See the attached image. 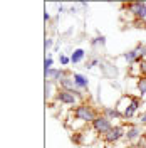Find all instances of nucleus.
<instances>
[{
    "label": "nucleus",
    "instance_id": "17",
    "mask_svg": "<svg viewBox=\"0 0 146 148\" xmlns=\"http://www.w3.org/2000/svg\"><path fill=\"white\" fill-rule=\"evenodd\" d=\"M71 141L77 147H82V131H76V133H71Z\"/></svg>",
    "mask_w": 146,
    "mask_h": 148
},
{
    "label": "nucleus",
    "instance_id": "21",
    "mask_svg": "<svg viewBox=\"0 0 146 148\" xmlns=\"http://www.w3.org/2000/svg\"><path fill=\"white\" fill-rule=\"evenodd\" d=\"M133 25L136 29H146V20H141V18H134L133 20Z\"/></svg>",
    "mask_w": 146,
    "mask_h": 148
},
{
    "label": "nucleus",
    "instance_id": "1",
    "mask_svg": "<svg viewBox=\"0 0 146 148\" xmlns=\"http://www.w3.org/2000/svg\"><path fill=\"white\" fill-rule=\"evenodd\" d=\"M71 111H72L74 118H77V120L84 121L86 125H91L92 121L96 120V116L99 114L98 111L94 110V106H91V104H89L87 101L81 103L77 108H74V110H71Z\"/></svg>",
    "mask_w": 146,
    "mask_h": 148
},
{
    "label": "nucleus",
    "instance_id": "3",
    "mask_svg": "<svg viewBox=\"0 0 146 148\" xmlns=\"http://www.w3.org/2000/svg\"><path fill=\"white\" fill-rule=\"evenodd\" d=\"M113 126H114V125H113V121H111L109 118H106L104 114H101V113L96 116V120L91 123V128L94 130V131H96L99 136L108 135L111 130H113Z\"/></svg>",
    "mask_w": 146,
    "mask_h": 148
},
{
    "label": "nucleus",
    "instance_id": "10",
    "mask_svg": "<svg viewBox=\"0 0 146 148\" xmlns=\"http://www.w3.org/2000/svg\"><path fill=\"white\" fill-rule=\"evenodd\" d=\"M121 59L126 62V66H133V64H139L141 62V59H139V56H138V52H136V49L133 47V49H128L126 52H123L121 54Z\"/></svg>",
    "mask_w": 146,
    "mask_h": 148
},
{
    "label": "nucleus",
    "instance_id": "19",
    "mask_svg": "<svg viewBox=\"0 0 146 148\" xmlns=\"http://www.w3.org/2000/svg\"><path fill=\"white\" fill-rule=\"evenodd\" d=\"M134 49H136V52H138V56H139V59H141V61H143V59H146V44L139 42Z\"/></svg>",
    "mask_w": 146,
    "mask_h": 148
},
{
    "label": "nucleus",
    "instance_id": "14",
    "mask_svg": "<svg viewBox=\"0 0 146 148\" xmlns=\"http://www.w3.org/2000/svg\"><path fill=\"white\" fill-rule=\"evenodd\" d=\"M57 86H59V89H65V91H74V89H76L72 76H67L64 79H61V81L57 83Z\"/></svg>",
    "mask_w": 146,
    "mask_h": 148
},
{
    "label": "nucleus",
    "instance_id": "5",
    "mask_svg": "<svg viewBox=\"0 0 146 148\" xmlns=\"http://www.w3.org/2000/svg\"><path fill=\"white\" fill-rule=\"evenodd\" d=\"M145 128L146 126H141V125H128L126 126V131H124V140L128 141V143H136L139 140L145 136Z\"/></svg>",
    "mask_w": 146,
    "mask_h": 148
},
{
    "label": "nucleus",
    "instance_id": "23",
    "mask_svg": "<svg viewBox=\"0 0 146 148\" xmlns=\"http://www.w3.org/2000/svg\"><path fill=\"white\" fill-rule=\"evenodd\" d=\"M138 125L146 126V110L143 111V113H139V114H138Z\"/></svg>",
    "mask_w": 146,
    "mask_h": 148
},
{
    "label": "nucleus",
    "instance_id": "16",
    "mask_svg": "<svg viewBox=\"0 0 146 148\" xmlns=\"http://www.w3.org/2000/svg\"><path fill=\"white\" fill-rule=\"evenodd\" d=\"M138 94H139V98L146 96V77L138 79Z\"/></svg>",
    "mask_w": 146,
    "mask_h": 148
},
{
    "label": "nucleus",
    "instance_id": "9",
    "mask_svg": "<svg viewBox=\"0 0 146 148\" xmlns=\"http://www.w3.org/2000/svg\"><path fill=\"white\" fill-rule=\"evenodd\" d=\"M72 79H74V84H76V89L84 91V92L89 89V77H87L86 74L74 73V74H72Z\"/></svg>",
    "mask_w": 146,
    "mask_h": 148
},
{
    "label": "nucleus",
    "instance_id": "13",
    "mask_svg": "<svg viewBox=\"0 0 146 148\" xmlns=\"http://www.w3.org/2000/svg\"><path fill=\"white\" fill-rule=\"evenodd\" d=\"M84 59H86V51L82 47H77V49H74L72 52H71V62L72 64H79Z\"/></svg>",
    "mask_w": 146,
    "mask_h": 148
},
{
    "label": "nucleus",
    "instance_id": "26",
    "mask_svg": "<svg viewBox=\"0 0 146 148\" xmlns=\"http://www.w3.org/2000/svg\"><path fill=\"white\" fill-rule=\"evenodd\" d=\"M50 18H52V17H50V14L46 10V12H44V20H46V24H47V22H50Z\"/></svg>",
    "mask_w": 146,
    "mask_h": 148
},
{
    "label": "nucleus",
    "instance_id": "4",
    "mask_svg": "<svg viewBox=\"0 0 146 148\" xmlns=\"http://www.w3.org/2000/svg\"><path fill=\"white\" fill-rule=\"evenodd\" d=\"M124 131H126V126L124 125H114L109 133L102 136V141L106 145H116L121 140H124Z\"/></svg>",
    "mask_w": 146,
    "mask_h": 148
},
{
    "label": "nucleus",
    "instance_id": "20",
    "mask_svg": "<svg viewBox=\"0 0 146 148\" xmlns=\"http://www.w3.org/2000/svg\"><path fill=\"white\" fill-rule=\"evenodd\" d=\"M59 62H61V67H65V66L72 64V62H71V56L61 52V54H59Z\"/></svg>",
    "mask_w": 146,
    "mask_h": 148
},
{
    "label": "nucleus",
    "instance_id": "15",
    "mask_svg": "<svg viewBox=\"0 0 146 148\" xmlns=\"http://www.w3.org/2000/svg\"><path fill=\"white\" fill-rule=\"evenodd\" d=\"M101 59H102V57H101L98 52H92V54L89 56V59L84 61V67H86V69H92V67H96V66L101 64Z\"/></svg>",
    "mask_w": 146,
    "mask_h": 148
},
{
    "label": "nucleus",
    "instance_id": "27",
    "mask_svg": "<svg viewBox=\"0 0 146 148\" xmlns=\"http://www.w3.org/2000/svg\"><path fill=\"white\" fill-rule=\"evenodd\" d=\"M77 5H79V7H82V9H87V7H89V3H87V2H79Z\"/></svg>",
    "mask_w": 146,
    "mask_h": 148
},
{
    "label": "nucleus",
    "instance_id": "6",
    "mask_svg": "<svg viewBox=\"0 0 146 148\" xmlns=\"http://www.w3.org/2000/svg\"><path fill=\"white\" fill-rule=\"evenodd\" d=\"M124 9L128 10L134 18L146 20V2H133V3L124 5Z\"/></svg>",
    "mask_w": 146,
    "mask_h": 148
},
{
    "label": "nucleus",
    "instance_id": "18",
    "mask_svg": "<svg viewBox=\"0 0 146 148\" xmlns=\"http://www.w3.org/2000/svg\"><path fill=\"white\" fill-rule=\"evenodd\" d=\"M52 67H54V59H52V54L50 52H47L46 59H44V71H49Z\"/></svg>",
    "mask_w": 146,
    "mask_h": 148
},
{
    "label": "nucleus",
    "instance_id": "24",
    "mask_svg": "<svg viewBox=\"0 0 146 148\" xmlns=\"http://www.w3.org/2000/svg\"><path fill=\"white\" fill-rule=\"evenodd\" d=\"M139 67H141V77H146V59L139 62Z\"/></svg>",
    "mask_w": 146,
    "mask_h": 148
},
{
    "label": "nucleus",
    "instance_id": "8",
    "mask_svg": "<svg viewBox=\"0 0 146 148\" xmlns=\"http://www.w3.org/2000/svg\"><path fill=\"white\" fill-rule=\"evenodd\" d=\"M98 138H101V136L91 128V125H89L87 128L82 131V147H86V145L87 147H94V143H96Z\"/></svg>",
    "mask_w": 146,
    "mask_h": 148
},
{
    "label": "nucleus",
    "instance_id": "2",
    "mask_svg": "<svg viewBox=\"0 0 146 148\" xmlns=\"http://www.w3.org/2000/svg\"><path fill=\"white\" fill-rule=\"evenodd\" d=\"M55 101H59L61 104H64V106L71 108V110L77 108V106L82 103L81 99H79V96H77L74 91H65V89H59Z\"/></svg>",
    "mask_w": 146,
    "mask_h": 148
},
{
    "label": "nucleus",
    "instance_id": "11",
    "mask_svg": "<svg viewBox=\"0 0 146 148\" xmlns=\"http://www.w3.org/2000/svg\"><path fill=\"white\" fill-rule=\"evenodd\" d=\"M101 114H104L106 118H109L111 121L113 120H123V114L118 111L116 106H101Z\"/></svg>",
    "mask_w": 146,
    "mask_h": 148
},
{
    "label": "nucleus",
    "instance_id": "22",
    "mask_svg": "<svg viewBox=\"0 0 146 148\" xmlns=\"http://www.w3.org/2000/svg\"><path fill=\"white\" fill-rule=\"evenodd\" d=\"M54 46V39L52 37H46V40H44V49H46V52H49V49Z\"/></svg>",
    "mask_w": 146,
    "mask_h": 148
},
{
    "label": "nucleus",
    "instance_id": "7",
    "mask_svg": "<svg viewBox=\"0 0 146 148\" xmlns=\"http://www.w3.org/2000/svg\"><path fill=\"white\" fill-rule=\"evenodd\" d=\"M99 69H101V74L106 77V79H116L118 77V67L106 61V59H101V64H99Z\"/></svg>",
    "mask_w": 146,
    "mask_h": 148
},
{
    "label": "nucleus",
    "instance_id": "12",
    "mask_svg": "<svg viewBox=\"0 0 146 148\" xmlns=\"http://www.w3.org/2000/svg\"><path fill=\"white\" fill-rule=\"evenodd\" d=\"M89 44H91V47H92V52H98V54H99L101 49L106 47V36L98 34L96 37H92L91 40H89Z\"/></svg>",
    "mask_w": 146,
    "mask_h": 148
},
{
    "label": "nucleus",
    "instance_id": "25",
    "mask_svg": "<svg viewBox=\"0 0 146 148\" xmlns=\"http://www.w3.org/2000/svg\"><path fill=\"white\" fill-rule=\"evenodd\" d=\"M57 12H59V15L65 12V5H64V3H57Z\"/></svg>",
    "mask_w": 146,
    "mask_h": 148
}]
</instances>
